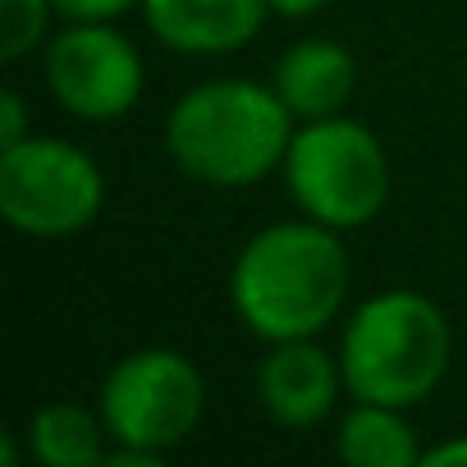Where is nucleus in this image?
I'll list each match as a JSON object with an SVG mask.
<instances>
[{
    "mask_svg": "<svg viewBox=\"0 0 467 467\" xmlns=\"http://www.w3.org/2000/svg\"><path fill=\"white\" fill-rule=\"evenodd\" d=\"M403 412L408 408L353 399V408L344 412V421L335 431L339 458L348 467H421L426 449H421V440H417V431Z\"/></svg>",
    "mask_w": 467,
    "mask_h": 467,
    "instance_id": "9b49d317",
    "label": "nucleus"
},
{
    "mask_svg": "<svg viewBox=\"0 0 467 467\" xmlns=\"http://www.w3.org/2000/svg\"><path fill=\"white\" fill-rule=\"evenodd\" d=\"M458 462H467V435H453L421 453V467H458Z\"/></svg>",
    "mask_w": 467,
    "mask_h": 467,
    "instance_id": "dca6fc26",
    "label": "nucleus"
},
{
    "mask_svg": "<svg viewBox=\"0 0 467 467\" xmlns=\"http://www.w3.org/2000/svg\"><path fill=\"white\" fill-rule=\"evenodd\" d=\"M147 28L161 47L183 56H229L248 47L271 5L266 0H142Z\"/></svg>",
    "mask_w": 467,
    "mask_h": 467,
    "instance_id": "1a4fd4ad",
    "label": "nucleus"
},
{
    "mask_svg": "<svg viewBox=\"0 0 467 467\" xmlns=\"http://www.w3.org/2000/svg\"><path fill=\"white\" fill-rule=\"evenodd\" d=\"M133 5H142V0H56L60 19H110V24Z\"/></svg>",
    "mask_w": 467,
    "mask_h": 467,
    "instance_id": "4468645a",
    "label": "nucleus"
},
{
    "mask_svg": "<svg viewBox=\"0 0 467 467\" xmlns=\"http://www.w3.org/2000/svg\"><path fill=\"white\" fill-rule=\"evenodd\" d=\"M294 110L253 78L188 88L165 115V151L179 174L206 188H253L275 174L294 142Z\"/></svg>",
    "mask_w": 467,
    "mask_h": 467,
    "instance_id": "f03ea898",
    "label": "nucleus"
},
{
    "mask_svg": "<svg viewBox=\"0 0 467 467\" xmlns=\"http://www.w3.org/2000/svg\"><path fill=\"white\" fill-rule=\"evenodd\" d=\"M142 56L119 28H110V19H65L47 42V88L88 124L124 119L142 101Z\"/></svg>",
    "mask_w": 467,
    "mask_h": 467,
    "instance_id": "0eeeda50",
    "label": "nucleus"
},
{
    "mask_svg": "<svg viewBox=\"0 0 467 467\" xmlns=\"http://www.w3.org/2000/svg\"><path fill=\"white\" fill-rule=\"evenodd\" d=\"M51 15H60L56 0H0V56L24 60L37 51L51 33Z\"/></svg>",
    "mask_w": 467,
    "mask_h": 467,
    "instance_id": "ddd939ff",
    "label": "nucleus"
},
{
    "mask_svg": "<svg viewBox=\"0 0 467 467\" xmlns=\"http://www.w3.org/2000/svg\"><path fill=\"white\" fill-rule=\"evenodd\" d=\"M110 431L101 408L78 403H47L28 421V449L42 467H101L110 453Z\"/></svg>",
    "mask_w": 467,
    "mask_h": 467,
    "instance_id": "f8f14e48",
    "label": "nucleus"
},
{
    "mask_svg": "<svg viewBox=\"0 0 467 467\" xmlns=\"http://www.w3.org/2000/svg\"><path fill=\"white\" fill-rule=\"evenodd\" d=\"M266 5L280 19H312V15H321L330 5V0H266Z\"/></svg>",
    "mask_w": 467,
    "mask_h": 467,
    "instance_id": "f3484780",
    "label": "nucleus"
},
{
    "mask_svg": "<svg viewBox=\"0 0 467 467\" xmlns=\"http://www.w3.org/2000/svg\"><path fill=\"white\" fill-rule=\"evenodd\" d=\"M28 138V110H24V97L15 88L0 92V147H15Z\"/></svg>",
    "mask_w": 467,
    "mask_h": 467,
    "instance_id": "2eb2a0df",
    "label": "nucleus"
},
{
    "mask_svg": "<svg viewBox=\"0 0 467 467\" xmlns=\"http://www.w3.org/2000/svg\"><path fill=\"white\" fill-rule=\"evenodd\" d=\"M280 174L298 211L339 234L371 224L389 202V156L380 138L348 115L298 124Z\"/></svg>",
    "mask_w": 467,
    "mask_h": 467,
    "instance_id": "20e7f679",
    "label": "nucleus"
},
{
    "mask_svg": "<svg viewBox=\"0 0 467 467\" xmlns=\"http://www.w3.org/2000/svg\"><path fill=\"white\" fill-rule=\"evenodd\" d=\"M453 335L435 298L417 289L371 294L344 326L339 367L344 385L362 403L417 408L449 371Z\"/></svg>",
    "mask_w": 467,
    "mask_h": 467,
    "instance_id": "7ed1b4c3",
    "label": "nucleus"
},
{
    "mask_svg": "<svg viewBox=\"0 0 467 467\" xmlns=\"http://www.w3.org/2000/svg\"><path fill=\"white\" fill-rule=\"evenodd\" d=\"M353 285L339 229L303 215L266 224L244 244L229 271V303L257 339H317L344 307Z\"/></svg>",
    "mask_w": 467,
    "mask_h": 467,
    "instance_id": "f257e3e1",
    "label": "nucleus"
},
{
    "mask_svg": "<svg viewBox=\"0 0 467 467\" xmlns=\"http://www.w3.org/2000/svg\"><path fill=\"white\" fill-rule=\"evenodd\" d=\"M344 389L348 385H344L339 353H326L317 339L271 344V353L257 367V399L271 412V421H280L289 431L321 426Z\"/></svg>",
    "mask_w": 467,
    "mask_h": 467,
    "instance_id": "6e6552de",
    "label": "nucleus"
},
{
    "mask_svg": "<svg viewBox=\"0 0 467 467\" xmlns=\"http://www.w3.org/2000/svg\"><path fill=\"white\" fill-rule=\"evenodd\" d=\"M0 462H5V467H15V462H19V449H15V440H10V435L0 440Z\"/></svg>",
    "mask_w": 467,
    "mask_h": 467,
    "instance_id": "a211bd4d",
    "label": "nucleus"
},
{
    "mask_svg": "<svg viewBox=\"0 0 467 467\" xmlns=\"http://www.w3.org/2000/svg\"><path fill=\"white\" fill-rule=\"evenodd\" d=\"M106 206L101 165L65 142L28 133L15 147H0V215L28 239H69L88 229Z\"/></svg>",
    "mask_w": 467,
    "mask_h": 467,
    "instance_id": "39448f33",
    "label": "nucleus"
},
{
    "mask_svg": "<svg viewBox=\"0 0 467 467\" xmlns=\"http://www.w3.org/2000/svg\"><path fill=\"white\" fill-rule=\"evenodd\" d=\"M97 408L110 444L170 458V449H179L206 412V380L179 348H133L106 371Z\"/></svg>",
    "mask_w": 467,
    "mask_h": 467,
    "instance_id": "423d86ee",
    "label": "nucleus"
},
{
    "mask_svg": "<svg viewBox=\"0 0 467 467\" xmlns=\"http://www.w3.org/2000/svg\"><path fill=\"white\" fill-rule=\"evenodd\" d=\"M271 88L280 92V101L294 110L298 124L330 119V115H344L358 92V60L348 47L330 37H303L280 56Z\"/></svg>",
    "mask_w": 467,
    "mask_h": 467,
    "instance_id": "9d476101",
    "label": "nucleus"
}]
</instances>
